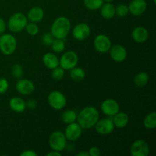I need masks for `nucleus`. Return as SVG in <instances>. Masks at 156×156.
I'll return each instance as SVG.
<instances>
[{"instance_id":"obj_32","label":"nucleus","mask_w":156,"mask_h":156,"mask_svg":"<svg viewBox=\"0 0 156 156\" xmlns=\"http://www.w3.org/2000/svg\"><path fill=\"white\" fill-rule=\"evenodd\" d=\"M23 69L19 64H15L12 67V74L15 79H21L23 76Z\"/></svg>"},{"instance_id":"obj_37","label":"nucleus","mask_w":156,"mask_h":156,"mask_svg":"<svg viewBox=\"0 0 156 156\" xmlns=\"http://www.w3.org/2000/svg\"><path fill=\"white\" fill-rule=\"evenodd\" d=\"M21 156H37V154L33 150H25L20 154Z\"/></svg>"},{"instance_id":"obj_27","label":"nucleus","mask_w":156,"mask_h":156,"mask_svg":"<svg viewBox=\"0 0 156 156\" xmlns=\"http://www.w3.org/2000/svg\"><path fill=\"white\" fill-rule=\"evenodd\" d=\"M104 2H105L104 0H84L85 7L91 11L100 9Z\"/></svg>"},{"instance_id":"obj_29","label":"nucleus","mask_w":156,"mask_h":156,"mask_svg":"<svg viewBox=\"0 0 156 156\" xmlns=\"http://www.w3.org/2000/svg\"><path fill=\"white\" fill-rule=\"evenodd\" d=\"M52 70L53 71H52L51 76L54 80L59 81L63 79L64 76H65V70L62 67L57 66Z\"/></svg>"},{"instance_id":"obj_39","label":"nucleus","mask_w":156,"mask_h":156,"mask_svg":"<svg viewBox=\"0 0 156 156\" xmlns=\"http://www.w3.org/2000/svg\"><path fill=\"white\" fill-rule=\"evenodd\" d=\"M47 156H61L62 155V154L60 153V152H57V151L53 150L52 152L47 153Z\"/></svg>"},{"instance_id":"obj_41","label":"nucleus","mask_w":156,"mask_h":156,"mask_svg":"<svg viewBox=\"0 0 156 156\" xmlns=\"http://www.w3.org/2000/svg\"><path fill=\"white\" fill-rule=\"evenodd\" d=\"M114 0H104V2H112Z\"/></svg>"},{"instance_id":"obj_3","label":"nucleus","mask_w":156,"mask_h":156,"mask_svg":"<svg viewBox=\"0 0 156 156\" xmlns=\"http://www.w3.org/2000/svg\"><path fill=\"white\" fill-rule=\"evenodd\" d=\"M27 24V16L21 12L13 14L9 18L8 21V27L13 33H18L25 28Z\"/></svg>"},{"instance_id":"obj_38","label":"nucleus","mask_w":156,"mask_h":156,"mask_svg":"<svg viewBox=\"0 0 156 156\" xmlns=\"http://www.w3.org/2000/svg\"><path fill=\"white\" fill-rule=\"evenodd\" d=\"M5 29H6L5 21H4V19L0 18V34H4V32L5 31Z\"/></svg>"},{"instance_id":"obj_21","label":"nucleus","mask_w":156,"mask_h":156,"mask_svg":"<svg viewBox=\"0 0 156 156\" xmlns=\"http://www.w3.org/2000/svg\"><path fill=\"white\" fill-rule=\"evenodd\" d=\"M9 107L16 113H22L25 111L26 104L22 98L19 97L12 98L9 101Z\"/></svg>"},{"instance_id":"obj_6","label":"nucleus","mask_w":156,"mask_h":156,"mask_svg":"<svg viewBox=\"0 0 156 156\" xmlns=\"http://www.w3.org/2000/svg\"><path fill=\"white\" fill-rule=\"evenodd\" d=\"M47 101L52 108L56 111L63 109L66 105V98L59 91H53L49 94Z\"/></svg>"},{"instance_id":"obj_19","label":"nucleus","mask_w":156,"mask_h":156,"mask_svg":"<svg viewBox=\"0 0 156 156\" xmlns=\"http://www.w3.org/2000/svg\"><path fill=\"white\" fill-rule=\"evenodd\" d=\"M44 12L41 7H33L28 11L27 18L30 22H40L44 18Z\"/></svg>"},{"instance_id":"obj_13","label":"nucleus","mask_w":156,"mask_h":156,"mask_svg":"<svg viewBox=\"0 0 156 156\" xmlns=\"http://www.w3.org/2000/svg\"><path fill=\"white\" fill-rule=\"evenodd\" d=\"M91 33L90 27L85 23H79L73 29V36L76 40L79 41L87 39Z\"/></svg>"},{"instance_id":"obj_33","label":"nucleus","mask_w":156,"mask_h":156,"mask_svg":"<svg viewBox=\"0 0 156 156\" xmlns=\"http://www.w3.org/2000/svg\"><path fill=\"white\" fill-rule=\"evenodd\" d=\"M55 37L53 36L50 32H47V33L44 34L42 37V41L44 43V45L46 46H51L52 43L54 41Z\"/></svg>"},{"instance_id":"obj_1","label":"nucleus","mask_w":156,"mask_h":156,"mask_svg":"<svg viewBox=\"0 0 156 156\" xmlns=\"http://www.w3.org/2000/svg\"><path fill=\"white\" fill-rule=\"evenodd\" d=\"M99 120V112L94 107L89 106L83 108L77 114V123L82 129L94 127Z\"/></svg>"},{"instance_id":"obj_34","label":"nucleus","mask_w":156,"mask_h":156,"mask_svg":"<svg viewBox=\"0 0 156 156\" xmlns=\"http://www.w3.org/2000/svg\"><path fill=\"white\" fill-rule=\"evenodd\" d=\"M9 89V82L5 78L0 79V94H5Z\"/></svg>"},{"instance_id":"obj_8","label":"nucleus","mask_w":156,"mask_h":156,"mask_svg":"<svg viewBox=\"0 0 156 156\" xmlns=\"http://www.w3.org/2000/svg\"><path fill=\"white\" fill-rule=\"evenodd\" d=\"M96 132L100 135H108L111 134L114 130V123L113 120L111 118H105L102 120H98L96 124L94 125Z\"/></svg>"},{"instance_id":"obj_35","label":"nucleus","mask_w":156,"mask_h":156,"mask_svg":"<svg viewBox=\"0 0 156 156\" xmlns=\"http://www.w3.org/2000/svg\"><path fill=\"white\" fill-rule=\"evenodd\" d=\"M26 104V108H27L28 109L33 110L35 109L37 106V103L36 101L34 99H30V100L27 101V102H25Z\"/></svg>"},{"instance_id":"obj_23","label":"nucleus","mask_w":156,"mask_h":156,"mask_svg":"<svg viewBox=\"0 0 156 156\" xmlns=\"http://www.w3.org/2000/svg\"><path fill=\"white\" fill-rule=\"evenodd\" d=\"M69 76L73 81L76 82H80L83 80L85 77V72L83 69L80 67H74L70 69Z\"/></svg>"},{"instance_id":"obj_18","label":"nucleus","mask_w":156,"mask_h":156,"mask_svg":"<svg viewBox=\"0 0 156 156\" xmlns=\"http://www.w3.org/2000/svg\"><path fill=\"white\" fill-rule=\"evenodd\" d=\"M113 117H114V118L112 120L114 126L118 128V129H122V128L126 127L128 123H129V117H128V115L126 113L120 112L119 111L118 113H117Z\"/></svg>"},{"instance_id":"obj_7","label":"nucleus","mask_w":156,"mask_h":156,"mask_svg":"<svg viewBox=\"0 0 156 156\" xmlns=\"http://www.w3.org/2000/svg\"><path fill=\"white\" fill-rule=\"evenodd\" d=\"M79 62V56L74 51H67L59 59V66L64 70H70L76 67Z\"/></svg>"},{"instance_id":"obj_36","label":"nucleus","mask_w":156,"mask_h":156,"mask_svg":"<svg viewBox=\"0 0 156 156\" xmlns=\"http://www.w3.org/2000/svg\"><path fill=\"white\" fill-rule=\"evenodd\" d=\"M88 153H89V155L91 156H99L101 155V151L100 149H98L96 146H93L88 151Z\"/></svg>"},{"instance_id":"obj_14","label":"nucleus","mask_w":156,"mask_h":156,"mask_svg":"<svg viewBox=\"0 0 156 156\" xmlns=\"http://www.w3.org/2000/svg\"><path fill=\"white\" fill-rule=\"evenodd\" d=\"M15 88L19 94L22 95H28L34 91L35 87L33 82L26 79H21L17 82Z\"/></svg>"},{"instance_id":"obj_4","label":"nucleus","mask_w":156,"mask_h":156,"mask_svg":"<svg viewBox=\"0 0 156 156\" xmlns=\"http://www.w3.org/2000/svg\"><path fill=\"white\" fill-rule=\"evenodd\" d=\"M17 48V40L13 35L4 34L0 37V51L6 56L12 55Z\"/></svg>"},{"instance_id":"obj_30","label":"nucleus","mask_w":156,"mask_h":156,"mask_svg":"<svg viewBox=\"0 0 156 156\" xmlns=\"http://www.w3.org/2000/svg\"><path fill=\"white\" fill-rule=\"evenodd\" d=\"M24 29L26 30L27 33L30 34V36H35V35L39 33V27H38L36 23H27Z\"/></svg>"},{"instance_id":"obj_15","label":"nucleus","mask_w":156,"mask_h":156,"mask_svg":"<svg viewBox=\"0 0 156 156\" xmlns=\"http://www.w3.org/2000/svg\"><path fill=\"white\" fill-rule=\"evenodd\" d=\"M110 56L115 62H121L126 59L127 56V51L123 46L116 44L110 49Z\"/></svg>"},{"instance_id":"obj_10","label":"nucleus","mask_w":156,"mask_h":156,"mask_svg":"<svg viewBox=\"0 0 156 156\" xmlns=\"http://www.w3.org/2000/svg\"><path fill=\"white\" fill-rule=\"evenodd\" d=\"M82 133V128L80 125L76 122L69 123L65 129V136L66 140L69 141H76L80 138Z\"/></svg>"},{"instance_id":"obj_12","label":"nucleus","mask_w":156,"mask_h":156,"mask_svg":"<svg viewBox=\"0 0 156 156\" xmlns=\"http://www.w3.org/2000/svg\"><path fill=\"white\" fill-rule=\"evenodd\" d=\"M101 108L103 114L108 117H113L120 111L119 104L117 101L112 98H108L104 101L101 105Z\"/></svg>"},{"instance_id":"obj_5","label":"nucleus","mask_w":156,"mask_h":156,"mask_svg":"<svg viewBox=\"0 0 156 156\" xmlns=\"http://www.w3.org/2000/svg\"><path fill=\"white\" fill-rule=\"evenodd\" d=\"M66 138L62 131H53L49 138V145L52 150L62 152L66 147Z\"/></svg>"},{"instance_id":"obj_28","label":"nucleus","mask_w":156,"mask_h":156,"mask_svg":"<svg viewBox=\"0 0 156 156\" xmlns=\"http://www.w3.org/2000/svg\"><path fill=\"white\" fill-rule=\"evenodd\" d=\"M51 48L53 52L55 53H62L64 51L66 48V44L64 42L63 39H57L55 38L54 41H53L51 44Z\"/></svg>"},{"instance_id":"obj_24","label":"nucleus","mask_w":156,"mask_h":156,"mask_svg":"<svg viewBox=\"0 0 156 156\" xmlns=\"http://www.w3.org/2000/svg\"><path fill=\"white\" fill-rule=\"evenodd\" d=\"M76 119H77V113L73 110L65 111L61 115V120L64 123H66V124L76 122Z\"/></svg>"},{"instance_id":"obj_40","label":"nucleus","mask_w":156,"mask_h":156,"mask_svg":"<svg viewBox=\"0 0 156 156\" xmlns=\"http://www.w3.org/2000/svg\"><path fill=\"white\" fill-rule=\"evenodd\" d=\"M76 155L77 156H89V153H88V152L82 151V152H79Z\"/></svg>"},{"instance_id":"obj_9","label":"nucleus","mask_w":156,"mask_h":156,"mask_svg":"<svg viewBox=\"0 0 156 156\" xmlns=\"http://www.w3.org/2000/svg\"><path fill=\"white\" fill-rule=\"evenodd\" d=\"M94 47L98 52L106 53L111 47V41L105 34H98L94 40Z\"/></svg>"},{"instance_id":"obj_2","label":"nucleus","mask_w":156,"mask_h":156,"mask_svg":"<svg viewBox=\"0 0 156 156\" xmlns=\"http://www.w3.org/2000/svg\"><path fill=\"white\" fill-rule=\"evenodd\" d=\"M71 30V22L64 16L59 17L53 22L50 28V33L55 38L64 39L68 36Z\"/></svg>"},{"instance_id":"obj_11","label":"nucleus","mask_w":156,"mask_h":156,"mask_svg":"<svg viewBox=\"0 0 156 156\" xmlns=\"http://www.w3.org/2000/svg\"><path fill=\"white\" fill-rule=\"evenodd\" d=\"M130 154L133 156H148L149 146L143 140H136L130 147Z\"/></svg>"},{"instance_id":"obj_31","label":"nucleus","mask_w":156,"mask_h":156,"mask_svg":"<svg viewBox=\"0 0 156 156\" xmlns=\"http://www.w3.org/2000/svg\"><path fill=\"white\" fill-rule=\"evenodd\" d=\"M129 13V9L128 6L124 4H120L115 7V14H117L119 17H123L126 16Z\"/></svg>"},{"instance_id":"obj_20","label":"nucleus","mask_w":156,"mask_h":156,"mask_svg":"<svg viewBox=\"0 0 156 156\" xmlns=\"http://www.w3.org/2000/svg\"><path fill=\"white\" fill-rule=\"evenodd\" d=\"M43 62L44 66L50 69H53L59 65V59L52 53H45L43 56Z\"/></svg>"},{"instance_id":"obj_25","label":"nucleus","mask_w":156,"mask_h":156,"mask_svg":"<svg viewBox=\"0 0 156 156\" xmlns=\"http://www.w3.org/2000/svg\"><path fill=\"white\" fill-rule=\"evenodd\" d=\"M143 124L146 129H152L156 127V112L152 111L146 116L143 120Z\"/></svg>"},{"instance_id":"obj_17","label":"nucleus","mask_w":156,"mask_h":156,"mask_svg":"<svg viewBox=\"0 0 156 156\" xmlns=\"http://www.w3.org/2000/svg\"><path fill=\"white\" fill-rule=\"evenodd\" d=\"M132 37L136 43L143 44L149 38V32L144 27H136L133 30Z\"/></svg>"},{"instance_id":"obj_16","label":"nucleus","mask_w":156,"mask_h":156,"mask_svg":"<svg viewBox=\"0 0 156 156\" xmlns=\"http://www.w3.org/2000/svg\"><path fill=\"white\" fill-rule=\"evenodd\" d=\"M129 12L134 16L142 15L147 9V3L146 0H132L129 3Z\"/></svg>"},{"instance_id":"obj_26","label":"nucleus","mask_w":156,"mask_h":156,"mask_svg":"<svg viewBox=\"0 0 156 156\" xmlns=\"http://www.w3.org/2000/svg\"><path fill=\"white\" fill-rule=\"evenodd\" d=\"M149 81V76L147 73L142 72L138 73L134 78V83L137 87H144Z\"/></svg>"},{"instance_id":"obj_22","label":"nucleus","mask_w":156,"mask_h":156,"mask_svg":"<svg viewBox=\"0 0 156 156\" xmlns=\"http://www.w3.org/2000/svg\"><path fill=\"white\" fill-rule=\"evenodd\" d=\"M100 9L101 16L105 19H111L115 15V6L111 2L104 3Z\"/></svg>"}]
</instances>
